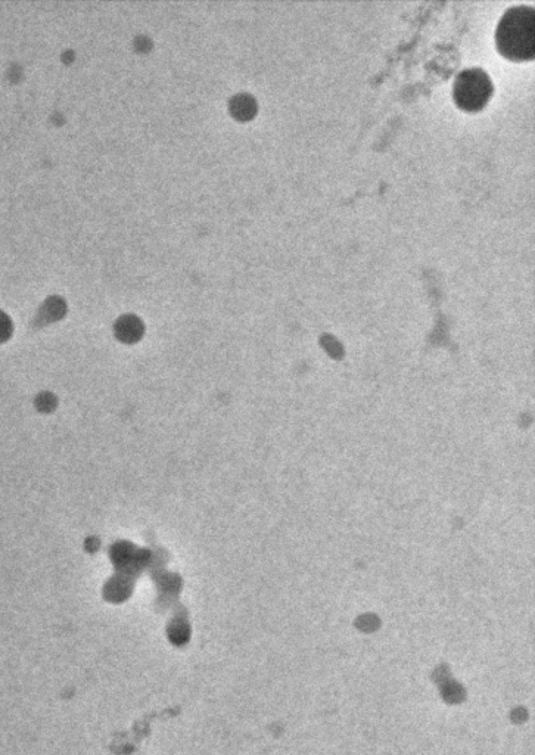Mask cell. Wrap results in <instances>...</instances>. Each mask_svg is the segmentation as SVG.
I'll use <instances>...</instances> for the list:
<instances>
[{"instance_id": "cell-1", "label": "cell", "mask_w": 535, "mask_h": 755, "mask_svg": "<svg viewBox=\"0 0 535 755\" xmlns=\"http://www.w3.org/2000/svg\"><path fill=\"white\" fill-rule=\"evenodd\" d=\"M534 6L506 9L496 30L497 48L505 57L525 61L534 57Z\"/></svg>"}, {"instance_id": "cell-2", "label": "cell", "mask_w": 535, "mask_h": 755, "mask_svg": "<svg viewBox=\"0 0 535 755\" xmlns=\"http://www.w3.org/2000/svg\"><path fill=\"white\" fill-rule=\"evenodd\" d=\"M491 95L493 83L482 68L472 67L460 71L454 83V98L463 110H481Z\"/></svg>"}, {"instance_id": "cell-3", "label": "cell", "mask_w": 535, "mask_h": 755, "mask_svg": "<svg viewBox=\"0 0 535 755\" xmlns=\"http://www.w3.org/2000/svg\"><path fill=\"white\" fill-rule=\"evenodd\" d=\"M114 564L117 567L124 568V570H132V568L142 567L145 564V556L143 552L136 551L133 546L127 545V543H118L113 549Z\"/></svg>"}, {"instance_id": "cell-4", "label": "cell", "mask_w": 535, "mask_h": 755, "mask_svg": "<svg viewBox=\"0 0 535 755\" xmlns=\"http://www.w3.org/2000/svg\"><path fill=\"white\" fill-rule=\"evenodd\" d=\"M117 332L121 340L126 341V343H133L141 337L142 326L136 319H123L117 326Z\"/></svg>"}, {"instance_id": "cell-5", "label": "cell", "mask_w": 535, "mask_h": 755, "mask_svg": "<svg viewBox=\"0 0 535 755\" xmlns=\"http://www.w3.org/2000/svg\"><path fill=\"white\" fill-rule=\"evenodd\" d=\"M55 405H57V402H55V397L52 396V394H43V396L39 397L40 410L51 412V410L54 409Z\"/></svg>"}]
</instances>
